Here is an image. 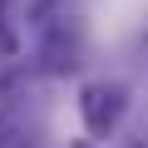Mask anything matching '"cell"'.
<instances>
[{
	"mask_svg": "<svg viewBox=\"0 0 148 148\" xmlns=\"http://www.w3.org/2000/svg\"><path fill=\"white\" fill-rule=\"evenodd\" d=\"M123 104H128L123 84H89V89L79 94V114H84V128H89L94 138L114 133V128H119V119H123Z\"/></svg>",
	"mask_w": 148,
	"mask_h": 148,
	"instance_id": "obj_1",
	"label": "cell"
},
{
	"mask_svg": "<svg viewBox=\"0 0 148 148\" xmlns=\"http://www.w3.org/2000/svg\"><path fill=\"white\" fill-rule=\"evenodd\" d=\"M69 148H94V143H69Z\"/></svg>",
	"mask_w": 148,
	"mask_h": 148,
	"instance_id": "obj_2",
	"label": "cell"
}]
</instances>
